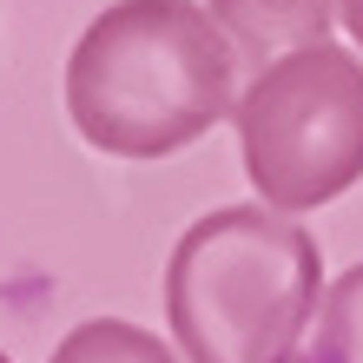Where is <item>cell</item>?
Returning <instances> with one entry per match:
<instances>
[{
	"instance_id": "52a82bcc",
	"label": "cell",
	"mask_w": 363,
	"mask_h": 363,
	"mask_svg": "<svg viewBox=\"0 0 363 363\" xmlns=\"http://www.w3.org/2000/svg\"><path fill=\"white\" fill-rule=\"evenodd\" d=\"M337 27H344L357 40V53H363V0H337Z\"/></svg>"
},
{
	"instance_id": "5b68a950",
	"label": "cell",
	"mask_w": 363,
	"mask_h": 363,
	"mask_svg": "<svg viewBox=\"0 0 363 363\" xmlns=\"http://www.w3.org/2000/svg\"><path fill=\"white\" fill-rule=\"evenodd\" d=\"M297 363H363V264L330 277V291L317 297Z\"/></svg>"
},
{
	"instance_id": "ba28073f",
	"label": "cell",
	"mask_w": 363,
	"mask_h": 363,
	"mask_svg": "<svg viewBox=\"0 0 363 363\" xmlns=\"http://www.w3.org/2000/svg\"><path fill=\"white\" fill-rule=\"evenodd\" d=\"M0 363H13V357H7V350H0Z\"/></svg>"
},
{
	"instance_id": "8992f818",
	"label": "cell",
	"mask_w": 363,
	"mask_h": 363,
	"mask_svg": "<svg viewBox=\"0 0 363 363\" xmlns=\"http://www.w3.org/2000/svg\"><path fill=\"white\" fill-rule=\"evenodd\" d=\"M47 363H179L152 330L125 324V317H86L53 344Z\"/></svg>"
},
{
	"instance_id": "6da1fadb",
	"label": "cell",
	"mask_w": 363,
	"mask_h": 363,
	"mask_svg": "<svg viewBox=\"0 0 363 363\" xmlns=\"http://www.w3.org/2000/svg\"><path fill=\"white\" fill-rule=\"evenodd\" d=\"M238 106V53L199 0H113L67 60V119L93 152L172 159Z\"/></svg>"
},
{
	"instance_id": "277c9868",
	"label": "cell",
	"mask_w": 363,
	"mask_h": 363,
	"mask_svg": "<svg viewBox=\"0 0 363 363\" xmlns=\"http://www.w3.org/2000/svg\"><path fill=\"white\" fill-rule=\"evenodd\" d=\"M205 13L218 20L238 67H251V73H264L271 60H284L297 47L330 40V27H337V0H211Z\"/></svg>"
},
{
	"instance_id": "7a4b0ae2",
	"label": "cell",
	"mask_w": 363,
	"mask_h": 363,
	"mask_svg": "<svg viewBox=\"0 0 363 363\" xmlns=\"http://www.w3.org/2000/svg\"><path fill=\"white\" fill-rule=\"evenodd\" d=\"M324 251L291 211L218 205L165 258V324L185 363H297Z\"/></svg>"
},
{
	"instance_id": "3957f363",
	"label": "cell",
	"mask_w": 363,
	"mask_h": 363,
	"mask_svg": "<svg viewBox=\"0 0 363 363\" xmlns=\"http://www.w3.org/2000/svg\"><path fill=\"white\" fill-rule=\"evenodd\" d=\"M245 179L271 211H317L363 179V53L317 40L264 73L231 106Z\"/></svg>"
}]
</instances>
